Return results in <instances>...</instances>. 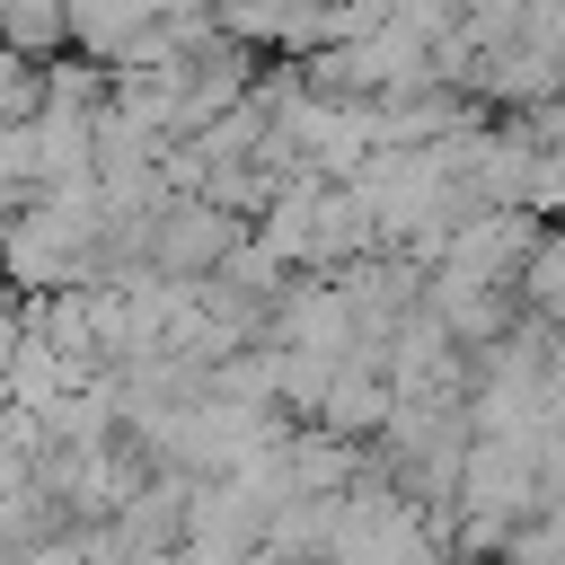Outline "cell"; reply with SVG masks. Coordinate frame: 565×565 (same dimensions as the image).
I'll return each instance as SVG.
<instances>
[{"label":"cell","mask_w":565,"mask_h":565,"mask_svg":"<svg viewBox=\"0 0 565 565\" xmlns=\"http://www.w3.org/2000/svg\"><path fill=\"white\" fill-rule=\"evenodd\" d=\"M521 300H530L547 327H565V221L539 230V247H530V265H521Z\"/></svg>","instance_id":"1"}]
</instances>
